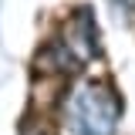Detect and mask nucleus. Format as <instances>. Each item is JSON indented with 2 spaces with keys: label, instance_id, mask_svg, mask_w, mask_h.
<instances>
[{
  "label": "nucleus",
  "instance_id": "1",
  "mask_svg": "<svg viewBox=\"0 0 135 135\" xmlns=\"http://www.w3.org/2000/svg\"><path fill=\"white\" fill-rule=\"evenodd\" d=\"M68 118H71L74 132L81 135H112L118 118L115 91H108L101 84H84L81 91H74V98L68 105Z\"/></svg>",
  "mask_w": 135,
  "mask_h": 135
},
{
  "label": "nucleus",
  "instance_id": "2",
  "mask_svg": "<svg viewBox=\"0 0 135 135\" xmlns=\"http://www.w3.org/2000/svg\"><path fill=\"white\" fill-rule=\"evenodd\" d=\"M125 3H135V0H125Z\"/></svg>",
  "mask_w": 135,
  "mask_h": 135
}]
</instances>
